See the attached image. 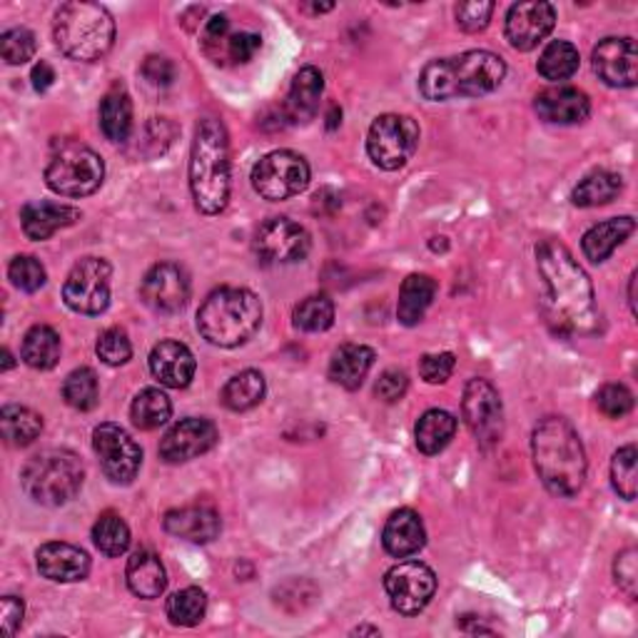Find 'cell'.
Instances as JSON below:
<instances>
[{"instance_id": "45", "label": "cell", "mask_w": 638, "mask_h": 638, "mask_svg": "<svg viewBox=\"0 0 638 638\" xmlns=\"http://www.w3.org/2000/svg\"><path fill=\"white\" fill-rule=\"evenodd\" d=\"M95 352L107 367H121V365H125V362H130L133 345H130V339H127L125 330L111 327V330H105L101 337H97Z\"/></svg>"}, {"instance_id": "26", "label": "cell", "mask_w": 638, "mask_h": 638, "mask_svg": "<svg viewBox=\"0 0 638 638\" xmlns=\"http://www.w3.org/2000/svg\"><path fill=\"white\" fill-rule=\"evenodd\" d=\"M322 93H325V75L312 65L302 67V71L294 75L287 103H284L287 121L294 125H307L310 121H314V115L320 113Z\"/></svg>"}, {"instance_id": "25", "label": "cell", "mask_w": 638, "mask_h": 638, "mask_svg": "<svg viewBox=\"0 0 638 638\" xmlns=\"http://www.w3.org/2000/svg\"><path fill=\"white\" fill-rule=\"evenodd\" d=\"M381 544H385L387 554L395 558H409L425 548L427 529L415 509H399L387 519Z\"/></svg>"}, {"instance_id": "22", "label": "cell", "mask_w": 638, "mask_h": 638, "mask_svg": "<svg viewBox=\"0 0 638 638\" xmlns=\"http://www.w3.org/2000/svg\"><path fill=\"white\" fill-rule=\"evenodd\" d=\"M165 532L192 544H210L220 536V514L212 506H182L172 509L163 519Z\"/></svg>"}, {"instance_id": "58", "label": "cell", "mask_w": 638, "mask_h": 638, "mask_svg": "<svg viewBox=\"0 0 638 638\" xmlns=\"http://www.w3.org/2000/svg\"><path fill=\"white\" fill-rule=\"evenodd\" d=\"M342 123V113L337 115V107H332V115H330V130H335V127Z\"/></svg>"}, {"instance_id": "27", "label": "cell", "mask_w": 638, "mask_h": 638, "mask_svg": "<svg viewBox=\"0 0 638 638\" xmlns=\"http://www.w3.org/2000/svg\"><path fill=\"white\" fill-rule=\"evenodd\" d=\"M127 588L137 598H160L168 588V574H165V566L160 562V556L140 548L130 558H127L125 568Z\"/></svg>"}, {"instance_id": "30", "label": "cell", "mask_w": 638, "mask_h": 638, "mask_svg": "<svg viewBox=\"0 0 638 638\" xmlns=\"http://www.w3.org/2000/svg\"><path fill=\"white\" fill-rule=\"evenodd\" d=\"M437 297V282L429 274H409L399 290L397 317L405 327H417Z\"/></svg>"}, {"instance_id": "49", "label": "cell", "mask_w": 638, "mask_h": 638, "mask_svg": "<svg viewBox=\"0 0 638 638\" xmlns=\"http://www.w3.org/2000/svg\"><path fill=\"white\" fill-rule=\"evenodd\" d=\"M614 578L621 592L628 598H636V588H638V552L634 546L624 548L621 554L616 556L614 562Z\"/></svg>"}, {"instance_id": "28", "label": "cell", "mask_w": 638, "mask_h": 638, "mask_svg": "<svg viewBox=\"0 0 638 638\" xmlns=\"http://www.w3.org/2000/svg\"><path fill=\"white\" fill-rule=\"evenodd\" d=\"M372 365H375V349L365 345H342L330 359V379L345 389H359L365 385Z\"/></svg>"}, {"instance_id": "43", "label": "cell", "mask_w": 638, "mask_h": 638, "mask_svg": "<svg viewBox=\"0 0 638 638\" xmlns=\"http://www.w3.org/2000/svg\"><path fill=\"white\" fill-rule=\"evenodd\" d=\"M636 461H638V451L634 444L621 447L614 454L611 461V482L616 494L626 499V502H634L638 494V471H636Z\"/></svg>"}, {"instance_id": "46", "label": "cell", "mask_w": 638, "mask_h": 638, "mask_svg": "<svg viewBox=\"0 0 638 638\" xmlns=\"http://www.w3.org/2000/svg\"><path fill=\"white\" fill-rule=\"evenodd\" d=\"M38 51L35 35L28 31V28H13V31H6L0 38V53H3V61L8 65H23L31 61Z\"/></svg>"}, {"instance_id": "6", "label": "cell", "mask_w": 638, "mask_h": 638, "mask_svg": "<svg viewBox=\"0 0 638 638\" xmlns=\"http://www.w3.org/2000/svg\"><path fill=\"white\" fill-rule=\"evenodd\" d=\"M53 38L61 53L71 61L93 63L111 53L115 43V21L107 8L75 0L55 13Z\"/></svg>"}, {"instance_id": "44", "label": "cell", "mask_w": 638, "mask_h": 638, "mask_svg": "<svg viewBox=\"0 0 638 638\" xmlns=\"http://www.w3.org/2000/svg\"><path fill=\"white\" fill-rule=\"evenodd\" d=\"M8 278H11L13 287L31 294L43 287L48 274L41 260L31 258V254H18V258H13V262L8 264Z\"/></svg>"}, {"instance_id": "19", "label": "cell", "mask_w": 638, "mask_h": 638, "mask_svg": "<svg viewBox=\"0 0 638 638\" xmlns=\"http://www.w3.org/2000/svg\"><path fill=\"white\" fill-rule=\"evenodd\" d=\"M594 73L608 87H634L638 83V51L634 38H604L592 55Z\"/></svg>"}, {"instance_id": "37", "label": "cell", "mask_w": 638, "mask_h": 638, "mask_svg": "<svg viewBox=\"0 0 638 638\" xmlns=\"http://www.w3.org/2000/svg\"><path fill=\"white\" fill-rule=\"evenodd\" d=\"M170 415H172V401L168 399V395H165L163 389L147 387L133 399L130 417H133V425L137 429H143V431L160 429L163 425H168Z\"/></svg>"}, {"instance_id": "56", "label": "cell", "mask_w": 638, "mask_h": 638, "mask_svg": "<svg viewBox=\"0 0 638 638\" xmlns=\"http://www.w3.org/2000/svg\"><path fill=\"white\" fill-rule=\"evenodd\" d=\"M31 81H33V87H35V93H45V91H51L53 83H55V71H53V65L51 63H35L33 65V73H31Z\"/></svg>"}, {"instance_id": "7", "label": "cell", "mask_w": 638, "mask_h": 638, "mask_svg": "<svg viewBox=\"0 0 638 638\" xmlns=\"http://www.w3.org/2000/svg\"><path fill=\"white\" fill-rule=\"evenodd\" d=\"M85 482V467L71 449H45L21 471L23 492L43 506H63L73 502Z\"/></svg>"}, {"instance_id": "2", "label": "cell", "mask_w": 638, "mask_h": 638, "mask_svg": "<svg viewBox=\"0 0 638 638\" xmlns=\"http://www.w3.org/2000/svg\"><path fill=\"white\" fill-rule=\"evenodd\" d=\"M532 454L536 474L554 496L572 499L586 482V451L578 431L564 417H544L534 427Z\"/></svg>"}, {"instance_id": "40", "label": "cell", "mask_w": 638, "mask_h": 638, "mask_svg": "<svg viewBox=\"0 0 638 638\" xmlns=\"http://www.w3.org/2000/svg\"><path fill=\"white\" fill-rule=\"evenodd\" d=\"M93 542L105 556H123L130 548V526L121 514L105 512L93 526Z\"/></svg>"}, {"instance_id": "16", "label": "cell", "mask_w": 638, "mask_h": 638, "mask_svg": "<svg viewBox=\"0 0 638 638\" xmlns=\"http://www.w3.org/2000/svg\"><path fill=\"white\" fill-rule=\"evenodd\" d=\"M143 302L157 314H178L190 302V278L180 264L160 262L140 284Z\"/></svg>"}, {"instance_id": "33", "label": "cell", "mask_w": 638, "mask_h": 638, "mask_svg": "<svg viewBox=\"0 0 638 638\" xmlns=\"http://www.w3.org/2000/svg\"><path fill=\"white\" fill-rule=\"evenodd\" d=\"M0 429L8 447H28L41 437L43 417L28 407L8 405L0 409Z\"/></svg>"}, {"instance_id": "57", "label": "cell", "mask_w": 638, "mask_h": 638, "mask_svg": "<svg viewBox=\"0 0 638 638\" xmlns=\"http://www.w3.org/2000/svg\"><path fill=\"white\" fill-rule=\"evenodd\" d=\"M636 280H638V272H634L631 280H628V304H631L634 314H636Z\"/></svg>"}, {"instance_id": "21", "label": "cell", "mask_w": 638, "mask_h": 638, "mask_svg": "<svg viewBox=\"0 0 638 638\" xmlns=\"http://www.w3.org/2000/svg\"><path fill=\"white\" fill-rule=\"evenodd\" d=\"M195 367L192 352L182 342L163 339L150 352V372L163 387L185 389L195 377Z\"/></svg>"}, {"instance_id": "1", "label": "cell", "mask_w": 638, "mask_h": 638, "mask_svg": "<svg viewBox=\"0 0 638 638\" xmlns=\"http://www.w3.org/2000/svg\"><path fill=\"white\" fill-rule=\"evenodd\" d=\"M536 268L546 284L544 310L562 335H592L598 330L594 284L566 244L544 240L536 248Z\"/></svg>"}, {"instance_id": "36", "label": "cell", "mask_w": 638, "mask_h": 638, "mask_svg": "<svg viewBox=\"0 0 638 638\" xmlns=\"http://www.w3.org/2000/svg\"><path fill=\"white\" fill-rule=\"evenodd\" d=\"M264 377L258 369H244L240 375H234L228 385L222 387V405L230 411H250L264 399Z\"/></svg>"}, {"instance_id": "5", "label": "cell", "mask_w": 638, "mask_h": 638, "mask_svg": "<svg viewBox=\"0 0 638 638\" xmlns=\"http://www.w3.org/2000/svg\"><path fill=\"white\" fill-rule=\"evenodd\" d=\"M262 325V302L244 287L215 290L198 310V332L215 347L232 349L254 337Z\"/></svg>"}, {"instance_id": "3", "label": "cell", "mask_w": 638, "mask_h": 638, "mask_svg": "<svg viewBox=\"0 0 638 638\" xmlns=\"http://www.w3.org/2000/svg\"><path fill=\"white\" fill-rule=\"evenodd\" d=\"M504 57L489 51H467L425 65L419 75V93L431 103L482 97L494 93L504 83Z\"/></svg>"}, {"instance_id": "12", "label": "cell", "mask_w": 638, "mask_h": 638, "mask_svg": "<svg viewBox=\"0 0 638 638\" xmlns=\"http://www.w3.org/2000/svg\"><path fill=\"white\" fill-rule=\"evenodd\" d=\"M113 268L103 258H83L67 274L63 300L77 314H103L111 304Z\"/></svg>"}, {"instance_id": "9", "label": "cell", "mask_w": 638, "mask_h": 638, "mask_svg": "<svg viewBox=\"0 0 638 638\" xmlns=\"http://www.w3.org/2000/svg\"><path fill=\"white\" fill-rule=\"evenodd\" d=\"M419 147V125L409 115H379L369 127L367 155L377 168L395 172L411 160Z\"/></svg>"}, {"instance_id": "38", "label": "cell", "mask_w": 638, "mask_h": 638, "mask_svg": "<svg viewBox=\"0 0 638 638\" xmlns=\"http://www.w3.org/2000/svg\"><path fill=\"white\" fill-rule=\"evenodd\" d=\"M578 65H582V57H578L576 48L568 41H554L544 48L542 57H538L536 71L544 77V81L562 83V81H568V77L578 71Z\"/></svg>"}, {"instance_id": "50", "label": "cell", "mask_w": 638, "mask_h": 638, "mask_svg": "<svg viewBox=\"0 0 638 638\" xmlns=\"http://www.w3.org/2000/svg\"><path fill=\"white\" fill-rule=\"evenodd\" d=\"M457 357L451 352H439V355H425L419 362V375L429 385H444L454 375Z\"/></svg>"}, {"instance_id": "14", "label": "cell", "mask_w": 638, "mask_h": 638, "mask_svg": "<svg viewBox=\"0 0 638 638\" xmlns=\"http://www.w3.org/2000/svg\"><path fill=\"white\" fill-rule=\"evenodd\" d=\"M93 449L101 459L103 474L113 484H133L143 467V449L121 425L105 421L93 431Z\"/></svg>"}, {"instance_id": "18", "label": "cell", "mask_w": 638, "mask_h": 638, "mask_svg": "<svg viewBox=\"0 0 638 638\" xmlns=\"http://www.w3.org/2000/svg\"><path fill=\"white\" fill-rule=\"evenodd\" d=\"M218 427L210 419L188 417L172 425L168 435L160 441V459L168 464H182V461L198 459L218 444Z\"/></svg>"}, {"instance_id": "29", "label": "cell", "mask_w": 638, "mask_h": 638, "mask_svg": "<svg viewBox=\"0 0 638 638\" xmlns=\"http://www.w3.org/2000/svg\"><path fill=\"white\" fill-rule=\"evenodd\" d=\"M634 230H636L634 218H611L606 222H598L592 230H586L582 240V250L588 260L602 264L611 258L618 244H624L628 238H631Z\"/></svg>"}, {"instance_id": "20", "label": "cell", "mask_w": 638, "mask_h": 638, "mask_svg": "<svg viewBox=\"0 0 638 638\" xmlns=\"http://www.w3.org/2000/svg\"><path fill=\"white\" fill-rule=\"evenodd\" d=\"M38 572H41L48 582L55 584H77L85 582L91 574V556H87L81 546L51 542L43 544L35 554Z\"/></svg>"}, {"instance_id": "11", "label": "cell", "mask_w": 638, "mask_h": 638, "mask_svg": "<svg viewBox=\"0 0 638 638\" xmlns=\"http://www.w3.org/2000/svg\"><path fill=\"white\" fill-rule=\"evenodd\" d=\"M461 417L474 435L477 444L492 449L504 437V407L492 381L474 377L467 381L464 399H461Z\"/></svg>"}, {"instance_id": "10", "label": "cell", "mask_w": 638, "mask_h": 638, "mask_svg": "<svg viewBox=\"0 0 638 638\" xmlns=\"http://www.w3.org/2000/svg\"><path fill=\"white\" fill-rule=\"evenodd\" d=\"M310 163L292 150H274L264 155L252 168V188L260 198L270 202L290 200L294 195L307 190Z\"/></svg>"}, {"instance_id": "35", "label": "cell", "mask_w": 638, "mask_h": 638, "mask_svg": "<svg viewBox=\"0 0 638 638\" xmlns=\"http://www.w3.org/2000/svg\"><path fill=\"white\" fill-rule=\"evenodd\" d=\"M624 190V180L611 170H594L592 175L576 185L572 192V202L576 208H598V205L614 202Z\"/></svg>"}, {"instance_id": "39", "label": "cell", "mask_w": 638, "mask_h": 638, "mask_svg": "<svg viewBox=\"0 0 638 638\" xmlns=\"http://www.w3.org/2000/svg\"><path fill=\"white\" fill-rule=\"evenodd\" d=\"M292 325L300 332H310V335L327 332L335 325V302H332L327 294H312V297L302 300L297 307H294Z\"/></svg>"}, {"instance_id": "51", "label": "cell", "mask_w": 638, "mask_h": 638, "mask_svg": "<svg viewBox=\"0 0 638 638\" xmlns=\"http://www.w3.org/2000/svg\"><path fill=\"white\" fill-rule=\"evenodd\" d=\"M409 389V379L401 369H387L381 372V377L377 379V387H375V395L387 401V405H395L401 397L407 395Z\"/></svg>"}, {"instance_id": "32", "label": "cell", "mask_w": 638, "mask_h": 638, "mask_svg": "<svg viewBox=\"0 0 638 638\" xmlns=\"http://www.w3.org/2000/svg\"><path fill=\"white\" fill-rule=\"evenodd\" d=\"M101 130L113 143H125L133 133V103L123 87H113L101 103Z\"/></svg>"}, {"instance_id": "24", "label": "cell", "mask_w": 638, "mask_h": 638, "mask_svg": "<svg viewBox=\"0 0 638 638\" xmlns=\"http://www.w3.org/2000/svg\"><path fill=\"white\" fill-rule=\"evenodd\" d=\"M83 215L77 208L61 202H28L21 210V224L28 240H51L57 230L73 228Z\"/></svg>"}, {"instance_id": "4", "label": "cell", "mask_w": 638, "mask_h": 638, "mask_svg": "<svg viewBox=\"0 0 638 638\" xmlns=\"http://www.w3.org/2000/svg\"><path fill=\"white\" fill-rule=\"evenodd\" d=\"M190 192L202 215H220L230 202V137L218 117H202L195 127Z\"/></svg>"}, {"instance_id": "60", "label": "cell", "mask_w": 638, "mask_h": 638, "mask_svg": "<svg viewBox=\"0 0 638 638\" xmlns=\"http://www.w3.org/2000/svg\"><path fill=\"white\" fill-rule=\"evenodd\" d=\"M8 369H13V355L8 349H3V372Z\"/></svg>"}, {"instance_id": "41", "label": "cell", "mask_w": 638, "mask_h": 638, "mask_svg": "<svg viewBox=\"0 0 638 638\" xmlns=\"http://www.w3.org/2000/svg\"><path fill=\"white\" fill-rule=\"evenodd\" d=\"M165 611H168L172 626H185V628L198 626L205 618V611H208V596H205L202 588L188 586V588H182V592H175L168 598Z\"/></svg>"}, {"instance_id": "55", "label": "cell", "mask_w": 638, "mask_h": 638, "mask_svg": "<svg viewBox=\"0 0 638 638\" xmlns=\"http://www.w3.org/2000/svg\"><path fill=\"white\" fill-rule=\"evenodd\" d=\"M230 21L228 15H212L208 23H205V45H218L220 41H230Z\"/></svg>"}, {"instance_id": "17", "label": "cell", "mask_w": 638, "mask_h": 638, "mask_svg": "<svg viewBox=\"0 0 638 638\" xmlns=\"http://www.w3.org/2000/svg\"><path fill=\"white\" fill-rule=\"evenodd\" d=\"M556 11L552 3L534 0V3H516L506 13V41L519 53L534 51L538 43L546 41V35L554 31Z\"/></svg>"}, {"instance_id": "59", "label": "cell", "mask_w": 638, "mask_h": 638, "mask_svg": "<svg viewBox=\"0 0 638 638\" xmlns=\"http://www.w3.org/2000/svg\"><path fill=\"white\" fill-rule=\"evenodd\" d=\"M355 634H359V636H365V634H369V636H379V628H372V626H359V628H355Z\"/></svg>"}, {"instance_id": "52", "label": "cell", "mask_w": 638, "mask_h": 638, "mask_svg": "<svg viewBox=\"0 0 638 638\" xmlns=\"http://www.w3.org/2000/svg\"><path fill=\"white\" fill-rule=\"evenodd\" d=\"M143 75L145 81L155 87H168L175 83V77H178V67H175V63L168 61V57L150 55L143 63Z\"/></svg>"}, {"instance_id": "47", "label": "cell", "mask_w": 638, "mask_h": 638, "mask_svg": "<svg viewBox=\"0 0 638 638\" xmlns=\"http://www.w3.org/2000/svg\"><path fill=\"white\" fill-rule=\"evenodd\" d=\"M596 407L608 419H621L634 409L631 389L624 385H604L596 395Z\"/></svg>"}, {"instance_id": "48", "label": "cell", "mask_w": 638, "mask_h": 638, "mask_svg": "<svg viewBox=\"0 0 638 638\" xmlns=\"http://www.w3.org/2000/svg\"><path fill=\"white\" fill-rule=\"evenodd\" d=\"M494 3L492 0H474V3H459L457 6V23L461 31L467 33H479L484 31L492 21Z\"/></svg>"}, {"instance_id": "53", "label": "cell", "mask_w": 638, "mask_h": 638, "mask_svg": "<svg viewBox=\"0 0 638 638\" xmlns=\"http://www.w3.org/2000/svg\"><path fill=\"white\" fill-rule=\"evenodd\" d=\"M260 35L258 33H238L230 35L228 41V53L234 63H248L254 57V53L260 51Z\"/></svg>"}, {"instance_id": "54", "label": "cell", "mask_w": 638, "mask_h": 638, "mask_svg": "<svg viewBox=\"0 0 638 638\" xmlns=\"http://www.w3.org/2000/svg\"><path fill=\"white\" fill-rule=\"evenodd\" d=\"M25 616V604L23 598L18 596H6L3 604H0V621H3V634L13 636L23 624Z\"/></svg>"}, {"instance_id": "31", "label": "cell", "mask_w": 638, "mask_h": 638, "mask_svg": "<svg viewBox=\"0 0 638 638\" xmlns=\"http://www.w3.org/2000/svg\"><path fill=\"white\" fill-rule=\"evenodd\" d=\"M457 435V419L444 409H429L419 417L415 427V439L421 454L435 457L449 447Z\"/></svg>"}, {"instance_id": "13", "label": "cell", "mask_w": 638, "mask_h": 638, "mask_svg": "<svg viewBox=\"0 0 638 638\" xmlns=\"http://www.w3.org/2000/svg\"><path fill=\"white\" fill-rule=\"evenodd\" d=\"M389 604L401 616H417L437 594V574L421 562H399L385 574Z\"/></svg>"}, {"instance_id": "34", "label": "cell", "mask_w": 638, "mask_h": 638, "mask_svg": "<svg viewBox=\"0 0 638 638\" xmlns=\"http://www.w3.org/2000/svg\"><path fill=\"white\" fill-rule=\"evenodd\" d=\"M21 357L28 367L48 372L61 362V337L48 325H35L23 337Z\"/></svg>"}, {"instance_id": "23", "label": "cell", "mask_w": 638, "mask_h": 638, "mask_svg": "<svg viewBox=\"0 0 638 638\" xmlns=\"http://www.w3.org/2000/svg\"><path fill=\"white\" fill-rule=\"evenodd\" d=\"M536 113L542 121L554 125H578L592 115V101L578 87H552L536 95Z\"/></svg>"}, {"instance_id": "15", "label": "cell", "mask_w": 638, "mask_h": 638, "mask_svg": "<svg viewBox=\"0 0 638 638\" xmlns=\"http://www.w3.org/2000/svg\"><path fill=\"white\" fill-rule=\"evenodd\" d=\"M310 232L290 218H272L254 234V252L264 264H292L307 258Z\"/></svg>"}, {"instance_id": "8", "label": "cell", "mask_w": 638, "mask_h": 638, "mask_svg": "<svg viewBox=\"0 0 638 638\" xmlns=\"http://www.w3.org/2000/svg\"><path fill=\"white\" fill-rule=\"evenodd\" d=\"M103 178V157L77 143L63 145L45 168V185L61 198H87V195L101 190Z\"/></svg>"}, {"instance_id": "42", "label": "cell", "mask_w": 638, "mask_h": 638, "mask_svg": "<svg viewBox=\"0 0 638 638\" xmlns=\"http://www.w3.org/2000/svg\"><path fill=\"white\" fill-rule=\"evenodd\" d=\"M63 399L67 407L77 411H91L101 401V385H97V375L91 367H81L67 375L63 381Z\"/></svg>"}]
</instances>
